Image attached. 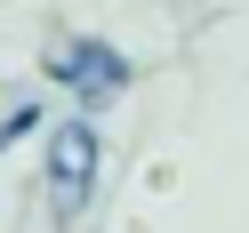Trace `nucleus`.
<instances>
[{
  "mask_svg": "<svg viewBox=\"0 0 249 233\" xmlns=\"http://www.w3.org/2000/svg\"><path fill=\"white\" fill-rule=\"evenodd\" d=\"M97 185H105V137H97V121L89 113L49 121V137H40V193H49V209L72 225V217L97 201Z\"/></svg>",
  "mask_w": 249,
  "mask_h": 233,
  "instance_id": "f257e3e1",
  "label": "nucleus"
},
{
  "mask_svg": "<svg viewBox=\"0 0 249 233\" xmlns=\"http://www.w3.org/2000/svg\"><path fill=\"white\" fill-rule=\"evenodd\" d=\"M40 72H49L56 89H72V97H81V113H105V105H113L121 89L137 81V65H129V56L113 49V40H97V33L65 40V49H56V56H49Z\"/></svg>",
  "mask_w": 249,
  "mask_h": 233,
  "instance_id": "f03ea898",
  "label": "nucleus"
},
{
  "mask_svg": "<svg viewBox=\"0 0 249 233\" xmlns=\"http://www.w3.org/2000/svg\"><path fill=\"white\" fill-rule=\"evenodd\" d=\"M40 121H56L49 105H33V97H24V105H8V113H0V153H8V145H24V137H40Z\"/></svg>",
  "mask_w": 249,
  "mask_h": 233,
  "instance_id": "7ed1b4c3",
  "label": "nucleus"
}]
</instances>
